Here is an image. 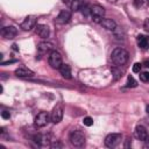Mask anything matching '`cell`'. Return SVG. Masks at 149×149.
<instances>
[{"mask_svg": "<svg viewBox=\"0 0 149 149\" xmlns=\"http://www.w3.org/2000/svg\"><path fill=\"white\" fill-rule=\"evenodd\" d=\"M112 62L116 65V66H122L128 62L129 58V54L126 49L123 48H115L111 55Z\"/></svg>", "mask_w": 149, "mask_h": 149, "instance_id": "1", "label": "cell"}, {"mask_svg": "<svg viewBox=\"0 0 149 149\" xmlns=\"http://www.w3.org/2000/svg\"><path fill=\"white\" fill-rule=\"evenodd\" d=\"M71 144L73 147H77V148H80L85 144V135L83 132L80 130H72L70 133V137H69Z\"/></svg>", "mask_w": 149, "mask_h": 149, "instance_id": "2", "label": "cell"}, {"mask_svg": "<svg viewBox=\"0 0 149 149\" xmlns=\"http://www.w3.org/2000/svg\"><path fill=\"white\" fill-rule=\"evenodd\" d=\"M48 63L49 65L52 68V69H59L63 64V59H62V55L56 51V50H52L48 57Z\"/></svg>", "mask_w": 149, "mask_h": 149, "instance_id": "3", "label": "cell"}, {"mask_svg": "<svg viewBox=\"0 0 149 149\" xmlns=\"http://www.w3.org/2000/svg\"><path fill=\"white\" fill-rule=\"evenodd\" d=\"M105 15V8L100 5L91 6V17L95 23H100Z\"/></svg>", "mask_w": 149, "mask_h": 149, "instance_id": "4", "label": "cell"}, {"mask_svg": "<svg viewBox=\"0 0 149 149\" xmlns=\"http://www.w3.org/2000/svg\"><path fill=\"white\" fill-rule=\"evenodd\" d=\"M121 139H122V135L119 134V133L108 134L105 139V146L108 147V148H115L121 142Z\"/></svg>", "mask_w": 149, "mask_h": 149, "instance_id": "5", "label": "cell"}, {"mask_svg": "<svg viewBox=\"0 0 149 149\" xmlns=\"http://www.w3.org/2000/svg\"><path fill=\"white\" fill-rule=\"evenodd\" d=\"M50 119L54 123H58V122L62 121V119H63V106L61 104H58L54 107V109L50 114Z\"/></svg>", "mask_w": 149, "mask_h": 149, "instance_id": "6", "label": "cell"}, {"mask_svg": "<svg viewBox=\"0 0 149 149\" xmlns=\"http://www.w3.org/2000/svg\"><path fill=\"white\" fill-rule=\"evenodd\" d=\"M48 121H49V114H48L47 112H40V113L35 116L34 123H35L36 127H40V128H41V127L47 126Z\"/></svg>", "mask_w": 149, "mask_h": 149, "instance_id": "7", "label": "cell"}, {"mask_svg": "<svg viewBox=\"0 0 149 149\" xmlns=\"http://www.w3.org/2000/svg\"><path fill=\"white\" fill-rule=\"evenodd\" d=\"M70 19H71V12L69 9H63V10L59 12V14L55 19V21L58 24H65L70 21Z\"/></svg>", "mask_w": 149, "mask_h": 149, "instance_id": "8", "label": "cell"}, {"mask_svg": "<svg viewBox=\"0 0 149 149\" xmlns=\"http://www.w3.org/2000/svg\"><path fill=\"white\" fill-rule=\"evenodd\" d=\"M36 16H34V15H28L23 21H22V23H21V28H22V30H30L31 28H34L35 26H36Z\"/></svg>", "mask_w": 149, "mask_h": 149, "instance_id": "9", "label": "cell"}, {"mask_svg": "<svg viewBox=\"0 0 149 149\" xmlns=\"http://www.w3.org/2000/svg\"><path fill=\"white\" fill-rule=\"evenodd\" d=\"M54 50V44L48 41H42L37 45V51L40 55H45L48 52H51Z\"/></svg>", "mask_w": 149, "mask_h": 149, "instance_id": "10", "label": "cell"}, {"mask_svg": "<svg viewBox=\"0 0 149 149\" xmlns=\"http://www.w3.org/2000/svg\"><path fill=\"white\" fill-rule=\"evenodd\" d=\"M1 35L5 38H14L17 35V29L14 26H8V27H3L1 30Z\"/></svg>", "mask_w": 149, "mask_h": 149, "instance_id": "11", "label": "cell"}, {"mask_svg": "<svg viewBox=\"0 0 149 149\" xmlns=\"http://www.w3.org/2000/svg\"><path fill=\"white\" fill-rule=\"evenodd\" d=\"M15 76L19 78H29L34 76V71H31L26 66H20L15 70Z\"/></svg>", "mask_w": 149, "mask_h": 149, "instance_id": "12", "label": "cell"}, {"mask_svg": "<svg viewBox=\"0 0 149 149\" xmlns=\"http://www.w3.org/2000/svg\"><path fill=\"white\" fill-rule=\"evenodd\" d=\"M35 31L42 38H48L49 35H50V29H49V27L47 24H37Z\"/></svg>", "mask_w": 149, "mask_h": 149, "instance_id": "13", "label": "cell"}, {"mask_svg": "<svg viewBox=\"0 0 149 149\" xmlns=\"http://www.w3.org/2000/svg\"><path fill=\"white\" fill-rule=\"evenodd\" d=\"M135 136L140 141H146L148 139V132H147L146 127H143L141 125L136 126V128H135Z\"/></svg>", "mask_w": 149, "mask_h": 149, "instance_id": "14", "label": "cell"}, {"mask_svg": "<svg viewBox=\"0 0 149 149\" xmlns=\"http://www.w3.org/2000/svg\"><path fill=\"white\" fill-rule=\"evenodd\" d=\"M34 141L40 146H49L50 144V137L45 134H36L34 135Z\"/></svg>", "mask_w": 149, "mask_h": 149, "instance_id": "15", "label": "cell"}, {"mask_svg": "<svg viewBox=\"0 0 149 149\" xmlns=\"http://www.w3.org/2000/svg\"><path fill=\"white\" fill-rule=\"evenodd\" d=\"M136 42L141 49H148L149 48V36H147V35H137Z\"/></svg>", "mask_w": 149, "mask_h": 149, "instance_id": "16", "label": "cell"}, {"mask_svg": "<svg viewBox=\"0 0 149 149\" xmlns=\"http://www.w3.org/2000/svg\"><path fill=\"white\" fill-rule=\"evenodd\" d=\"M100 24H101L105 29H107V30H112V31L116 28V23H115L112 19H102L101 22H100Z\"/></svg>", "mask_w": 149, "mask_h": 149, "instance_id": "17", "label": "cell"}, {"mask_svg": "<svg viewBox=\"0 0 149 149\" xmlns=\"http://www.w3.org/2000/svg\"><path fill=\"white\" fill-rule=\"evenodd\" d=\"M59 71H61V74H62L65 79H71V68H70L69 64L63 63L62 66L59 68Z\"/></svg>", "mask_w": 149, "mask_h": 149, "instance_id": "18", "label": "cell"}, {"mask_svg": "<svg viewBox=\"0 0 149 149\" xmlns=\"http://www.w3.org/2000/svg\"><path fill=\"white\" fill-rule=\"evenodd\" d=\"M85 5V0H73L72 3H71V9L73 12H77V10H80Z\"/></svg>", "mask_w": 149, "mask_h": 149, "instance_id": "19", "label": "cell"}, {"mask_svg": "<svg viewBox=\"0 0 149 149\" xmlns=\"http://www.w3.org/2000/svg\"><path fill=\"white\" fill-rule=\"evenodd\" d=\"M113 34H114V38H115L116 41H123V40H125L123 30H122L120 27H116V28L113 30Z\"/></svg>", "mask_w": 149, "mask_h": 149, "instance_id": "20", "label": "cell"}, {"mask_svg": "<svg viewBox=\"0 0 149 149\" xmlns=\"http://www.w3.org/2000/svg\"><path fill=\"white\" fill-rule=\"evenodd\" d=\"M137 81L133 78V76H128V81H127V87H136Z\"/></svg>", "mask_w": 149, "mask_h": 149, "instance_id": "21", "label": "cell"}, {"mask_svg": "<svg viewBox=\"0 0 149 149\" xmlns=\"http://www.w3.org/2000/svg\"><path fill=\"white\" fill-rule=\"evenodd\" d=\"M81 12H83V15L84 16H88V15H91V6H88V5H84V7L81 8Z\"/></svg>", "mask_w": 149, "mask_h": 149, "instance_id": "22", "label": "cell"}, {"mask_svg": "<svg viewBox=\"0 0 149 149\" xmlns=\"http://www.w3.org/2000/svg\"><path fill=\"white\" fill-rule=\"evenodd\" d=\"M111 70H112V73L114 74V78H115V79H118L119 77H121V73H122V72H121V70H119V69L116 68V65L113 66Z\"/></svg>", "mask_w": 149, "mask_h": 149, "instance_id": "23", "label": "cell"}, {"mask_svg": "<svg viewBox=\"0 0 149 149\" xmlns=\"http://www.w3.org/2000/svg\"><path fill=\"white\" fill-rule=\"evenodd\" d=\"M83 123H84L85 126L90 127V126H92V125H93V120H92V118H90V116H85V118H84V120H83Z\"/></svg>", "mask_w": 149, "mask_h": 149, "instance_id": "24", "label": "cell"}, {"mask_svg": "<svg viewBox=\"0 0 149 149\" xmlns=\"http://www.w3.org/2000/svg\"><path fill=\"white\" fill-rule=\"evenodd\" d=\"M140 79L142 81H146V83H149V72H143L140 74Z\"/></svg>", "mask_w": 149, "mask_h": 149, "instance_id": "25", "label": "cell"}, {"mask_svg": "<svg viewBox=\"0 0 149 149\" xmlns=\"http://www.w3.org/2000/svg\"><path fill=\"white\" fill-rule=\"evenodd\" d=\"M141 68H142V64H140V63H135V64L133 65V72H135V73H140Z\"/></svg>", "mask_w": 149, "mask_h": 149, "instance_id": "26", "label": "cell"}, {"mask_svg": "<svg viewBox=\"0 0 149 149\" xmlns=\"http://www.w3.org/2000/svg\"><path fill=\"white\" fill-rule=\"evenodd\" d=\"M1 116H2L3 119H9V118H10V113H9L8 111H2V112H1Z\"/></svg>", "mask_w": 149, "mask_h": 149, "instance_id": "27", "label": "cell"}, {"mask_svg": "<svg viewBox=\"0 0 149 149\" xmlns=\"http://www.w3.org/2000/svg\"><path fill=\"white\" fill-rule=\"evenodd\" d=\"M143 28H144L146 31L149 33V19H146V20H144V22H143Z\"/></svg>", "mask_w": 149, "mask_h": 149, "instance_id": "28", "label": "cell"}, {"mask_svg": "<svg viewBox=\"0 0 149 149\" xmlns=\"http://www.w3.org/2000/svg\"><path fill=\"white\" fill-rule=\"evenodd\" d=\"M129 147H130V140L127 139L126 140V143H125V148H129Z\"/></svg>", "mask_w": 149, "mask_h": 149, "instance_id": "29", "label": "cell"}, {"mask_svg": "<svg viewBox=\"0 0 149 149\" xmlns=\"http://www.w3.org/2000/svg\"><path fill=\"white\" fill-rule=\"evenodd\" d=\"M142 65L146 66V68H149V59H146V61L142 63Z\"/></svg>", "mask_w": 149, "mask_h": 149, "instance_id": "30", "label": "cell"}, {"mask_svg": "<svg viewBox=\"0 0 149 149\" xmlns=\"http://www.w3.org/2000/svg\"><path fill=\"white\" fill-rule=\"evenodd\" d=\"M64 3H66V5H69V6H71V3H72V1L73 0H62Z\"/></svg>", "mask_w": 149, "mask_h": 149, "instance_id": "31", "label": "cell"}, {"mask_svg": "<svg viewBox=\"0 0 149 149\" xmlns=\"http://www.w3.org/2000/svg\"><path fill=\"white\" fill-rule=\"evenodd\" d=\"M144 142H146V144H144V147H146V148H149V136H148V139H147V140H146Z\"/></svg>", "mask_w": 149, "mask_h": 149, "instance_id": "32", "label": "cell"}, {"mask_svg": "<svg viewBox=\"0 0 149 149\" xmlns=\"http://www.w3.org/2000/svg\"><path fill=\"white\" fill-rule=\"evenodd\" d=\"M56 147H62V144H59V143H54V144H51V148H56Z\"/></svg>", "mask_w": 149, "mask_h": 149, "instance_id": "33", "label": "cell"}, {"mask_svg": "<svg viewBox=\"0 0 149 149\" xmlns=\"http://www.w3.org/2000/svg\"><path fill=\"white\" fill-rule=\"evenodd\" d=\"M146 112L149 114V105H147V107H146Z\"/></svg>", "mask_w": 149, "mask_h": 149, "instance_id": "34", "label": "cell"}, {"mask_svg": "<svg viewBox=\"0 0 149 149\" xmlns=\"http://www.w3.org/2000/svg\"><path fill=\"white\" fill-rule=\"evenodd\" d=\"M13 49H14V50H17V48H16V44H13Z\"/></svg>", "mask_w": 149, "mask_h": 149, "instance_id": "35", "label": "cell"}, {"mask_svg": "<svg viewBox=\"0 0 149 149\" xmlns=\"http://www.w3.org/2000/svg\"><path fill=\"white\" fill-rule=\"evenodd\" d=\"M147 1H149V0H147Z\"/></svg>", "mask_w": 149, "mask_h": 149, "instance_id": "36", "label": "cell"}]
</instances>
